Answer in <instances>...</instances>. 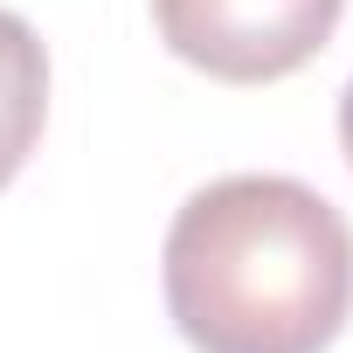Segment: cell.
Instances as JSON below:
<instances>
[{
	"label": "cell",
	"mask_w": 353,
	"mask_h": 353,
	"mask_svg": "<svg viewBox=\"0 0 353 353\" xmlns=\"http://www.w3.org/2000/svg\"><path fill=\"white\" fill-rule=\"evenodd\" d=\"M166 312L194 353H325L353 312V229L284 173H229L166 229Z\"/></svg>",
	"instance_id": "cell-1"
},
{
	"label": "cell",
	"mask_w": 353,
	"mask_h": 353,
	"mask_svg": "<svg viewBox=\"0 0 353 353\" xmlns=\"http://www.w3.org/2000/svg\"><path fill=\"white\" fill-rule=\"evenodd\" d=\"M346 14V0H152L159 42L222 83H277L305 70Z\"/></svg>",
	"instance_id": "cell-2"
},
{
	"label": "cell",
	"mask_w": 353,
	"mask_h": 353,
	"mask_svg": "<svg viewBox=\"0 0 353 353\" xmlns=\"http://www.w3.org/2000/svg\"><path fill=\"white\" fill-rule=\"evenodd\" d=\"M49 118V49L21 14L0 8V188L28 166Z\"/></svg>",
	"instance_id": "cell-3"
},
{
	"label": "cell",
	"mask_w": 353,
	"mask_h": 353,
	"mask_svg": "<svg viewBox=\"0 0 353 353\" xmlns=\"http://www.w3.org/2000/svg\"><path fill=\"white\" fill-rule=\"evenodd\" d=\"M339 145H346V166H353V83L339 90Z\"/></svg>",
	"instance_id": "cell-4"
}]
</instances>
